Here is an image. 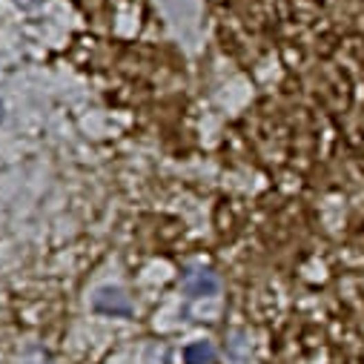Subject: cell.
Returning <instances> with one entry per match:
<instances>
[{"mask_svg":"<svg viewBox=\"0 0 364 364\" xmlns=\"http://www.w3.org/2000/svg\"><path fill=\"white\" fill-rule=\"evenodd\" d=\"M92 307L104 316H132V301L118 287H101L92 296Z\"/></svg>","mask_w":364,"mask_h":364,"instance_id":"1","label":"cell"},{"mask_svg":"<svg viewBox=\"0 0 364 364\" xmlns=\"http://www.w3.org/2000/svg\"><path fill=\"white\" fill-rule=\"evenodd\" d=\"M15 3L21 6V9H37L41 3H46V0H15Z\"/></svg>","mask_w":364,"mask_h":364,"instance_id":"4","label":"cell"},{"mask_svg":"<svg viewBox=\"0 0 364 364\" xmlns=\"http://www.w3.org/2000/svg\"><path fill=\"white\" fill-rule=\"evenodd\" d=\"M184 361L186 364H213L215 361V350L209 341H195L189 344V347L184 350Z\"/></svg>","mask_w":364,"mask_h":364,"instance_id":"3","label":"cell"},{"mask_svg":"<svg viewBox=\"0 0 364 364\" xmlns=\"http://www.w3.org/2000/svg\"><path fill=\"white\" fill-rule=\"evenodd\" d=\"M181 287H184L186 296L207 298V296H215L218 293V278H215V273H209V270H189L181 278Z\"/></svg>","mask_w":364,"mask_h":364,"instance_id":"2","label":"cell"},{"mask_svg":"<svg viewBox=\"0 0 364 364\" xmlns=\"http://www.w3.org/2000/svg\"><path fill=\"white\" fill-rule=\"evenodd\" d=\"M3 118H6V106H3V101H0V124H3Z\"/></svg>","mask_w":364,"mask_h":364,"instance_id":"5","label":"cell"}]
</instances>
